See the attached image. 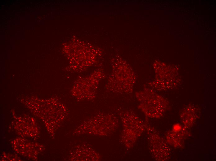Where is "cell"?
Returning <instances> with one entry per match:
<instances>
[{
	"mask_svg": "<svg viewBox=\"0 0 216 161\" xmlns=\"http://www.w3.org/2000/svg\"><path fill=\"white\" fill-rule=\"evenodd\" d=\"M121 118L123 129L121 140L126 147L130 148L145 130L146 124L131 112H125Z\"/></svg>",
	"mask_w": 216,
	"mask_h": 161,
	"instance_id": "2",
	"label": "cell"
},
{
	"mask_svg": "<svg viewBox=\"0 0 216 161\" xmlns=\"http://www.w3.org/2000/svg\"><path fill=\"white\" fill-rule=\"evenodd\" d=\"M146 129L149 150L152 157L157 161L168 160L170 149L166 141L149 124H146Z\"/></svg>",
	"mask_w": 216,
	"mask_h": 161,
	"instance_id": "3",
	"label": "cell"
},
{
	"mask_svg": "<svg viewBox=\"0 0 216 161\" xmlns=\"http://www.w3.org/2000/svg\"><path fill=\"white\" fill-rule=\"evenodd\" d=\"M137 95L140 102L139 108L145 115L151 118H159L163 115L164 111V100L158 95L152 94L146 96L144 93Z\"/></svg>",
	"mask_w": 216,
	"mask_h": 161,
	"instance_id": "4",
	"label": "cell"
},
{
	"mask_svg": "<svg viewBox=\"0 0 216 161\" xmlns=\"http://www.w3.org/2000/svg\"><path fill=\"white\" fill-rule=\"evenodd\" d=\"M116 117L110 115H100L87 120L79 127L77 134H88L101 136H107L115 131L118 126Z\"/></svg>",
	"mask_w": 216,
	"mask_h": 161,
	"instance_id": "1",
	"label": "cell"
}]
</instances>
